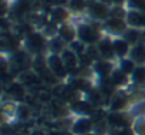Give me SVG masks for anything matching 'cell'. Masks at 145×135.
Returning a JSON list of instances; mask_svg holds the SVG:
<instances>
[{
	"instance_id": "6da1fadb",
	"label": "cell",
	"mask_w": 145,
	"mask_h": 135,
	"mask_svg": "<svg viewBox=\"0 0 145 135\" xmlns=\"http://www.w3.org/2000/svg\"><path fill=\"white\" fill-rule=\"evenodd\" d=\"M104 38L103 36V23L91 22L81 23L77 26V40L86 46H95Z\"/></svg>"
},
{
	"instance_id": "7a4b0ae2",
	"label": "cell",
	"mask_w": 145,
	"mask_h": 135,
	"mask_svg": "<svg viewBox=\"0 0 145 135\" xmlns=\"http://www.w3.org/2000/svg\"><path fill=\"white\" fill-rule=\"evenodd\" d=\"M24 50L29 51L33 57L47 55L48 53V38L40 31H31L24 37Z\"/></svg>"
},
{
	"instance_id": "3957f363",
	"label": "cell",
	"mask_w": 145,
	"mask_h": 135,
	"mask_svg": "<svg viewBox=\"0 0 145 135\" xmlns=\"http://www.w3.org/2000/svg\"><path fill=\"white\" fill-rule=\"evenodd\" d=\"M110 129H124V128H132L134 124V117L129 111H122V112H110L107 111L105 117Z\"/></svg>"
},
{
	"instance_id": "277c9868",
	"label": "cell",
	"mask_w": 145,
	"mask_h": 135,
	"mask_svg": "<svg viewBox=\"0 0 145 135\" xmlns=\"http://www.w3.org/2000/svg\"><path fill=\"white\" fill-rule=\"evenodd\" d=\"M46 61H47V67L50 68V71L58 80H67V77H70V73L67 70V67L64 65V61L60 54H47Z\"/></svg>"
},
{
	"instance_id": "5b68a950",
	"label": "cell",
	"mask_w": 145,
	"mask_h": 135,
	"mask_svg": "<svg viewBox=\"0 0 145 135\" xmlns=\"http://www.w3.org/2000/svg\"><path fill=\"white\" fill-rule=\"evenodd\" d=\"M88 16L93 19V22H100L104 23L107 19L111 17V7L98 2V0H93L88 6Z\"/></svg>"
},
{
	"instance_id": "8992f818",
	"label": "cell",
	"mask_w": 145,
	"mask_h": 135,
	"mask_svg": "<svg viewBox=\"0 0 145 135\" xmlns=\"http://www.w3.org/2000/svg\"><path fill=\"white\" fill-rule=\"evenodd\" d=\"M128 29V24L125 19H117V17H110L103 23V31H107L111 36L115 37H122L125 30Z\"/></svg>"
},
{
	"instance_id": "52a82bcc",
	"label": "cell",
	"mask_w": 145,
	"mask_h": 135,
	"mask_svg": "<svg viewBox=\"0 0 145 135\" xmlns=\"http://www.w3.org/2000/svg\"><path fill=\"white\" fill-rule=\"evenodd\" d=\"M128 105H129V97H128V94H125L124 91L118 90L111 97V100L108 101L107 111H110V112H122V111H127Z\"/></svg>"
},
{
	"instance_id": "ba28073f",
	"label": "cell",
	"mask_w": 145,
	"mask_h": 135,
	"mask_svg": "<svg viewBox=\"0 0 145 135\" xmlns=\"http://www.w3.org/2000/svg\"><path fill=\"white\" fill-rule=\"evenodd\" d=\"M70 131L74 135H84V134L94 132V118L93 117H76Z\"/></svg>"
},
{
	"instance_id": "9c48e42d",
	"label": "cell",
	"mask_w": 145,
	"mask_h": 135,
	"mask_svg": "<svg viewBox=\"0 0 145 135\" xmlns=\"http://www.w3.org/2000/svg\"><path fill=\"white\" fill-rule=\"evenodd\" d=\"M26 85H23L17 78L16 80H13L12 83H9L7 84V88H6V94L9 95V100L10 101H14V102H24V100H26V95H27V93H26Z\"/></svg>"
},
{
	"instance_id": "30bf717a",
	"label": "cell",
	"mask_w": 145,
	"mask_h": 135,
	"mask_svg": "<svg viewBox=\"0 0 145 135\" xmlns=\"http://www.w3.org/2000/svg\"><path fill=\"white\" fill-rule=\"evenodd\" d=\"M67 85H70L72 90H76L77 93L86 95L88 91L94 88L91 78H84V77H68Z\"/></svg>"
},
{
	"instance_id": "8fae6325",
	"label": "cell",
	"mask_w": 145,
	"mask_h": 135,
	"mask_svg": "<svg viewBox=\"0 0 145 135\" xmlns=\"http://www.w3.org/2000/svg\"><path fill=\"white\" fill-rule=\"evenodd\" d=\"M114 70H115V64L112 61H108V60H98L93 65V71L100 80L108 78Z\"/></svg>"
},
{
	"instance_id": "7c38bea8",
	"label": "cell",
	"mask_w": 145,
	"mask_h": 135,
	"mask_svg": "<svg viewBox=\"0 0 145 135\" xmlns=\"http://www.w3.org/2000/svg\"><path fill=\"white\" fill-rule=\"evenodd\" d=\"M60 55H61V58H63V61H64V65L67 67V70H68V73H70V76H71V74L80 67V58H78V54L74 53L70 47H67Z\"/></svg>"
},
{
	"instance_id": "4fadbf2b",
	"label": "cell",
	"mask_w": 145,
	"mask_h": 135,
	"mask_svg": "<svg viewBox=\"0 0 145 135\" xmlns=\"http://www.w3.org/2000/svg\"><path fill=\"white\" fill-rule=\"evenodd\" d=\"M125 22L128 27L145 30V13L138 10H128L125 16Z\"/></svg>"
},
{
	"instance_id": "5bb4252c",
	"label": "cell",
	"mask_w": 145,
	"mask_h": 135,
	"mask_svg": "<svg viewBox=\"0 0 145 135\" xmlns=\"http://www.w3.org/2000/svg\"><path fill=\"white\" fill-rule=\"evenodd\" d=\"M57 36L64 43H67V46H70L71 43H74L77 40V27H74L71 23H64V24L58 26Z\"/></svg>"
},
{
	"instance_id": "9a60e30c",
	"label": "cell",
	"mask_w": 145,
	"mask_h": 135,
	"mask_svg": "<svg viewBox=\"0 0 145 135\" xmlns=\"http://www.w3.org/2000/svg\"><path fill=\"white\" fill-rule=\"evenodd\" d=\"M112 47H114L115 57L118 60H121V58H125V57L129 55V51H131L132 46L124 37H114L112 38Z\"/></svg>"
},
{
	"instance_id": "2e32d148",
	"label": "cell",
	"mask_w": 145,
	"mask_h": 135,
	"mask_svg": "<svg viewBox=\"0 0 145 135\" xmlns=\"http://www.w3.org/2000/svg\"><path fill=\"white\" fill-rule=\"evenodd\" d=\"M48 19L56 26H61L64 23H68V20H70V10L67 7H51Z\"/></svg>"
},
{
	"instance_id": "e0dca14e",
	"label": "cell",
	"mask_w": 145,
	"mask_h": 135,
	"mask_svg": "<svg viewBox=\"0 0 145 135\" xmlns=\"http://www.w3.org/2000/svg\"><path fill=\"white\" fill-rule=\"evenodd\" d=\"M97 48L100 51V55L103 60H108V61H112L115 60V53H114V47H112V40L108 38V37H104L98 44H97Z\"/></svg>"
},
{
	"instance_id": "ac0fdd59",
	"label": "cell",
	"mask_w": 145,
	"mask_h": 135,
	"mask_svg": "<svg viewBox=\"0 0 145 135\" xmlns=\"http://www.w3.org/2000/svg\"><path fill=\"white\" fill-rule=\"evenodd\" d=\"M110 83L117 88V90H121L124 87H127L129 83H131V77L127 76L124 71H121L118 67L112 71V74L110 76Z\"/></svg>"
},
{
	"instance_id": "d6986e66",
	"label": "cell",
	"mask_w": 145,
	"mask_h": 135,
	"mask_svg": "<svg viewBox=\"0 0 145 135\" xmlns=\"http://www.w3.org/2000/svg\"><path fill=\"white\" fill-rule=\"evenodd\" d=\"M128 57L137 65H145V43H138L132 46Z\"/></svg>"
},
{
	"instance_id": "ffe728a7",
	"label": "cell",
	"mask_w": 145,
	"mask_h": 135,
	"mask_svg": "<svg viewBox=\"0 0 145 135\" xmlns=\"http://www.w3.org/2000/svg\"><path fill=\"white\" fill-rule=\"evenodd\" d=\"M131 84L139 90H145V65H137V68L131 74Z\"/></svg>"
},
{
	"instance_id": "44dd1931",
	"label": "cell",
	"mask_w": 145,
	"mask_h": 135,
	"mask_svg": "<svg viewBox=\"0 0 145 135\" xmlns=\"http://www.w3.org/2000/svg\"><path fill=\"white\" fill-rule=\"evenodd\" d=\"M142 34H144V30L128 27V29L125 30V33L122 34V37H124L131 46H135V44H138V43H142Z\"/></svg>"
},
{
	"instance_id": "7402d4cb",
	"label": "cell",
	"mask_w": 145,
	"mask_h": 135,
	"mask_svg": "<svg viewBox=\"0 0 145 135\" xmlns=\"http://www.w3.org/2000/svg\"><path fill=\"white\" fill-rule=\"evenodd\" d=\"M13 14L16 17H24L27 13H30V0H17V2L10 6Z\"/></svg>"
},
{
	"instance_id": "603a6c76",
	"label": "cell",
	"mask_w": 145,
	"mask_h": 135,
	"mask_svg": "<svg viewBox=\"0 0 145 135\" xmlns=\"http://www.w3.org/2000/svg\"><path fill=\"white\" fill-rule=\"evenodd\" d=\"M67 47V43H64L58 36L48 38V54H61Z\"/></svg>"
},
{
	"instance_id": "cb8c5ba5",
	"label": "cell",
	"mask_w": 145,
	"mask_h": 135,
	"mask_svg": "<svg viewBox=\"0 0 145 135\" xmlns=\"http://www.w3.org/2000/svg\"><path fill=\"white\" fill-rule=\"evenodd\" d=\"M93 0H68V6L67 9L72 13H83L88 10V6Z\"/></svg>"
},
{
	"instance_id": "d4e9b609",
	"label": "cell",
	"mask_w": 145,
	"mask_h": 135,
	"mask_svg": "<svg viewBox=\"0 0 145 135\" xmlns=\"http://www.w3.org/2000/svg\"><path fill=\"white\" fill-rule=\"evenodd\" d=\"M31 115H33V111H31V108L27 104H24V102L17 104V110H16V118H17V121H20V122L24 124V122H27L31 118Z\"/></svg>"
},
{
	"instance_id": "484cf974",
	"label": "cell",
	"mask_w": 145,
	"mask_h": 135,
	"mask_svg": "<svg viewBox=\"0 0 145 135\" xmlns=\"http://www.w3.org/2000/svg\"><path fill=\"white\" fill-rule=\"evenodd\" d=\"M118 68H120L121 71H124L127 76H129V77H131V74H132V73H134V70L137 68V64H135L129 57H125V58L118 60Z\"/></svg>"
},
{
	"instance_id": "4316f807",
	"label": "cell",
	"mask_w": 145,
	"mask_h": 135,
	"mask_svg": "<svg viewBox=\"0 0 145 135\" xmlns=\"http://www.w3.org/2000/svg\"><path fill=\"white\" fill-rule=\"evenodd\" d=\"M132 129L137 135H145V115H137L132 124Z\"/></svg>"
},
{
	"instance_id": "83f0119b",
	"label": "cell",
	"mask_w": 145,
	"mask_h": 135,
	"mask_svg": "<svg viewBox=\"0 0 145 135\" xmlns=\"http://www.w3.org/2000/svg\"><path fill=\"white\" fill-rule=\"evenodd\" d=\"M128 10H138L145 13V0H127Z\"/></svg>"
},
{
	"instance_id": "f1b7e54d",
	"label": "cell",
	"mask_w": 145,
	"mask_h": 135,
	"mask_svg": "<svg viewBox=\"0 0 145 135\" xmlns=\"http://www.w3.org/2000/svg\"><path fill=\"white\" fill-rule=\"evenodd\" d=\"M110 132H112V134H110V135H137V134L134 132V129H132V128H124V129H110Z\"/></svg>"
},
{
	"instance_id": "f546056e",
	"label": "cell",
	"mask_w": 145,
	"mask_h": 135,
	"mask_svg": "<svg viewBox=\"0 0 145 135\" xmlns=\"http://www.w3.org/2000/svg\"><path fill=\"white\" fill-rule=\"evenodd\" d=\"M47 135H74L70 129H48Z\"/></svg>"
},
{
	"instance_id": "4dcf8cb0",
	"label": "cell",
	"mask_w": 145,
	"mask_h": 135,
	"mask_svg": "<svg viewBox=\"0 0 145 135\" xmlns=\"http://www.w3.org/2000/svg\"><path fill=\"white\" fill-rule=\"evenodd\" d=\"M29 135H47V131H44V129H41V128H34V129L30 131Z\"/></svg>"
},
{
	"instance_id": "1f68e13d",
	"label": "cell",
	"mask_w": 145,
	"mask_h": 135,
	"mask_svg": "<svg viewBox=\"0 0 145 135\" xmlns=\"http://www.w3.org/2000/svg\"><path fill=\"white\" fill-rule=\"evenodd\" d=\"M112 5H114V6L124 7V5H127V0H112Z\"/></svg>"
},
{
	"instance_id": "d6a6232c",
	"label": "cell",
	"mask_w": 145,
	"mask_h": 135,
	"mask_svg": "<svg viewBox=\"0 0 145 135\" xmlns=\"http://www.w3.org/2000/svg\"><path fill=\"white\" fill-rule=\"evenodd\" d=\"M84 135H97L95 132H90V134H84Z\"/></svg>"
}]
</instances>
